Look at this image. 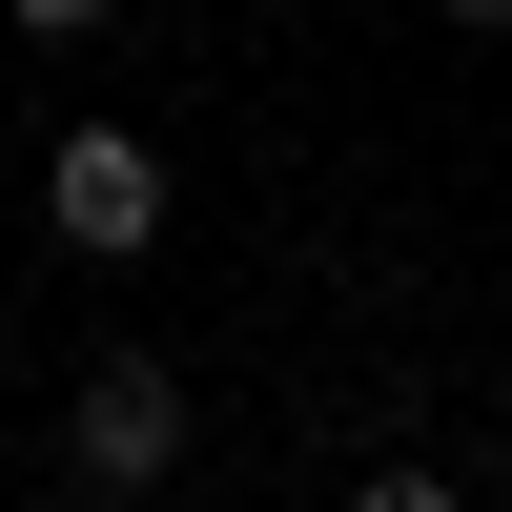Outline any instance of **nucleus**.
<instances>
[{"label": "nucleus", "mask_w": 512, "mask_h": 512, "mask_svg": "<svg viewBox=\"0 0 512 512\" xmlns=\"http://www.w3.org/2000/svg\"><path fill=\"white\" fill-rule=\"evenodd\" d=\"M41 246H82V267H144L164 246V144L144 123H62L41 144Z\"/></svg>", "instance_id": "f257e3e1"}, {"label": "nucleus", "mask_w": 512, "mask_h": 512, "mask_svg": "<svg viewBox=\"0 0 512 512\" xmlns=\"http://www.w3.org/2000/svg\"><path fill=\"white\" fill-rule=\"evenodd\" d=\"M185 431H205V410H185V369H164V349H103V369L62 390L82 492H164V472H185Z\"/></svg>", "instance_id": "f03ea898"}, {"label": "nucleus", "mask_w": 512, "mask_h": 512, "mask_svg": "<svg viewBox=\"0 0 512 512\" xmlns=\"http://www.w3.org/2000/svg\"><path fill=\"white\" fill-rule=\"evenodd\" d=\"M349 512H472V492H451L431 451H369V472H349Z\"/></svg>", "instance_id": "7ed1b4c3"}, {"label": "nucleus", "mask_w": 512, "mask_h": 512, "mask_svg": "<svg viewBox=\"0 0 512 512\" xmlns=\"http://www.w3.org/2000/svg\"><path fill=\"white\" fill-rule=\"evenodd\" d=\"M0 21H21V41H103L123 0H0Z\"/></svg>", "instance_id": "20e7f679"}, {"label": "nucleus", "mask_w": 512, "mask_h": 512, "mask_svg": "<svg viewBox=\"0 0 512 512\" xmlns=\"http://www.w3.org/2000/svg\"><path fill=\"white\" fill-rule=\"evenodd\" d=\"M431 21H472V41H492V21H512V0H431Z\"/></svg>", "instance_id": "39448f33"}, {"label": "nucleus", "mask_w": 512, "mask_h": 512, "mask_svg": "<svg viewBox=\"0 0 512 512\" xmlns=\"http://www.w3.org/2000/svg\"><path fill=\"white\" fill-rule=\"evenodd\" d=\"M21 512H103V492H21Z\"/></svg>", "instance_id": "423d86ee"}, {"label": "nucleus", "mask_w": 512, "mask_h": 512, "mask_svg": "<svg viewBox=\"0 0 512 512\" xmlns=\"http://www.w3.org/2000/svg\"><path fill=\"white\" fill-rule=\"evenodd\" d=\"M0 328H21V267H0Z\"/></svg>", "instance_id": "0eeeda50"}, {"label": "nucleus", "mask_w": 512, "mask_h": 512, "mask_svg": "<svg viewBox=\"0 0 512 512\" xmlns=\"http://www.w3.org/2000/svg\"><path fill=\"white\" fill-rule=\"evenodd\" d=\"M492 472H512V410H492Z\"/></svg>", "instance_id": "6e6552de"}]
</instances>
